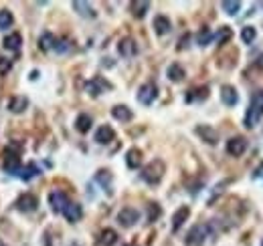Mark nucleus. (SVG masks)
I'll return each instance as SVG.
<instances>
[{"label": "nucleus", "mask_w": 263, "mask_h": 246, "mask_svg": "<svg viewBox=\"0 0 263 246\" xmlns=\"http://www.w3.org/2000/svg\"><path fill=\"white\" fill-rule=\"evenodd\" d=\"M263 117V91H257L253 97H251V103L247 107V113H245V119H243V125L247 129H253Z\"/></svg>", "instance_id": "nucleus-1"}, {"label": "nucleus", "mask_w": 263, "mask_h": 246, "mask_svg": "<svg viewBox=\"0 0 263 246\" xmlns=\"http://www.w3.org/2000/svg\"><path fill=\"white\" fill-rule=\"evenodd\" d=\"M164 170H166V166H164L162 160H152L142 170V180L146 184H150V186H156V184H160V180L164 177Z\"/></svg>", "instance_id": "nucleus-2"}, {"label": "nucleus", "mask_w": 263, "mask_h": 246, "mask_svg": "<svg viewBox=\"0 0 263 246\" xmlns=\"http://www.w3.org/2000/svg\"><path fill=\"white\" fill-rule=\"evenodd\" d=\"M138 220H140V212H138L136 208L126 206V208H122V210L118 212V222H120V226H124V228L136 226Z\"/></svg>", "instance_id": "nucleus-3"}, {"label": "nucleus", "mask_w": 263, "mask_h": 246, "mask_svg": "<svg viewBox=\"0 0 263 246\" xmlns=\"http://www.w3.org/2000/svg\"><path fill=\"white\" fill-rule=\"evenodd\" d=\"M209 236V226L196 224L190 228V232L186 234V246H201L205 242V238Z\"/></svg>", "instance_id": "nucleus-4"}, {"label": "nucleus", "mask_w": 263, "mask_h": 246, "mask_svg": "<svg viewBox=\"0 0 263 246\" xmlns=\"http://www.w3.org/2000/svg\"><path fill=\"white\" fill-rule=\"evenodd\" d=\"M156 97H158V87L154 83H144L138 89V101L142 105H152Z\"/></svg>", "instance_id": "nucleus-5"}, {"label": "nucleus", "mask_w": 263, "mask_h": 246, "mask_svg": "<svg viewBox=\"0 0 263 246\" xmlns=\"http://www.w3.org/2000/svg\"><path fill=\"white\" fill-rule=\"evenodd\" d=\"M247 147H249L247 140L241 138V136H235V138H231V140L227 141V153L233 155V158H241V155L247 151Z\"/></svg>", "instance_id": "nucleus-6"}, {"label": "nucleus", "mask_w": 263, "mask_h": 246, "mask_svg": "<svg viewBox=\"0 0 263 246\" xmlns=\"http://www.w3.org/2000/svg\"><path fill=\"white\" fill-rule=\"evenodd\" d=\"M39 208V200L35 194H23L16 200V210L23 212V214H31Z\"/></svg>", "instance_id": "nucleus-7"}, {"label": "nucleus", "mask_w": 263, "mask_h": 246, "mask_svg": "<svg viewBox=\"0 0 263 246\" xmlns=\"http://www.w3.org/2000/svg\"><path fill=\"white\" fill-rule=\"evenodd\" d=\"M69 202H71V200L67 198V194L61 192V190H55V192L49 194V204H51V210H53L55 214H61Z\"/></svg>", "instance_id": "nucleus-8"}, {"label": "nucleus", "mask_w": 263, "mask_h": 246, "mask_svg": "<svg viewBox=\"0 0 263 246\" xmlns=\"http://www.w3.org/2000/svg\"><path fill=\"white\" fill-rule=\"evenodd\" d=\"M118 53L124 57V59H132L138 55V44L134 38H122L120 44H118Z\"/></svg>", "instance_id": "nucleus-9"}, {"label": "nucleus", "mask_w": 263, "mask_h": 246, "mask_svg": "<svg viewBox=\"0 0 263 246\" xmlns=\"http://www.w3.org/2000/svg\"><path fill=\"white\" fill-rule=\"evenodd\" d=\"M4 170L8 174H12V176L18 174V170H20V158H18L16 151H12V149H6L4 151Z\"/></svg>", "instance_id": "nucleus-10"}, {"label": "nucleus", "mask_w": 263, "mask_h": 246, "mask_svg": "<svg viewBox=\"0 0 263 246\" xmlns=\"http://www.w3.org/2000/svg\"><path fill=\"white\" fill-rule=\"evenodd\" d=\"M188 216H190V208L188 206H180L176 212H174V216H172V232H178L184 226V222L188 220Z\"/></svg>", "instance_id": "nucleus-11"}, {"label": "nucleus", "mask_w": 263, "mask_h": 246, "mask_svg": "<svg viewBox=\"0 0 263 246\" xmlns=\"http://www.w3.org/2000/svg\"><path fill=\"white\" fill-rule=\"evenodd\" d=\"M65 218H67V222H79L81 220V216H83V208H81V204H77V202H69L67 206H65V210L61 212Z\"/></svg>", "instance_id": "nucleus-12"}, {"label": "nucleus", "mask_w": 263, "mask_h": 246, "mask_svg": "<svg viewBox=\"0 0 263 246\" xmlns=\"http://www.w3.org/2000/svg\"><path fill=\"white\" fill-rule=\"evenodd\" d=\"M116 140V131L114 127H109V125H101L97 131H95V141L101 143V145H107V143H112Z\"/></svg>", "instance_id": "nucleus-13"}, {"label": "nucleus", "mask_w": 263, "mask_h": 246, "mask_svg": "<svg viewBox=\"0 0 263 246\" xmlns=\"http://www.w3.org/2000/svg\"><path fill=\"white\" fill-rule=\"evenodd\" d=\"M27 107H29V99L25 95H16V97H12L8 101V111H10V113H14V115L25 113Z\"/></svg>", "instance_id": "nucleus-14"}, {"label": "nucleus", "mask_w": 263, "mask_h": 246, "mask_svg": "<svg viewBox=\"0 0 263 246\" xmlns=\"http://www.w3.org/2000/svg\"><path fill=\"white\" fill-rule=\"evenodd\" d=\"M112 85L109 83H105L101 77H97V79H93V81H89L85 85V91L89 93L91 97H97V95H101V91H105V89H109Z\"/></svg>", "instance_id": "nucleus-15"}, {"label": "nucleus", "mask_w": 263, "mask_h": 246, "mask_svg": "<svg viewBox=\"0 0 263 246\" xmlns=\"http://www.w3.org/2000/svg\"><path fill=\"white\" fill-rule=\"evenodd\" d=\"M166 77H168V81H172V83H180V81H184L186 71H184V67H182V65L172 63V65L168 67V69H166Z\"/></svg>", "instance_id": "nucleus-16"}, {"label": "nucleus", "mask_w": 263, "mask_h": 246, "mask_svg": "<svg viewBox=\"0 0 263 246\" xmlns=\"http://www.w3.org/2000/svg\"><path fill=\"white\" fill-rule=\"evenodd\" d=\"M16 176H18L23 182H29V180H33V177L41 176V170H39V166H37L35 162H29L25 168L20 166V170H18V174H16Z\"/></svg>", "instance_id": "nucleus-17"}, {"label": "nucleus", "mask_w": 263, "mask_h": 246, "mask_svg": "<svg viewBox=\"0 0 263 246\" xmlns=\"http://www.w3.org/2000/svg\"><path fill=\"white\" fill-rule=\"evenodd\" d=\"M112 117L122 123H128L134 119V113H132V109L128 105H116V107H112Z\"/></svg>", "instance_id": "nucleus-18"}, {"label": "nucleus", "mask_w": 263, "mask_h": 246, "mask_svg": "<svg viewBox=\"0 0 263 246\" xmlns=\"http://www.w3.org/2000/svg\"><path fill=\"white\" fill-rule=\"evenodd\" d=\"M73 10L79 14V16H85V18H95L97 12L93 10V6L89 2H83V0H75V2H71Z\"/></svg>", "instance_id": "nucleus-19"}, {"label": "nucleus", "mask_w": 263, "mask_h": 246, "mask_svg": "<svg viewBox=\"0 0 263 246\" xmlns=\"http://www.w3.org/2000/svg\"><path fill=\"white\" fill-rule=\"evenodd\" d=\"M2 47L10 53H18L20 47H23V36H20V33H12L8 35L4 40H2Z\"/></svg>", "instance_id": "nucleus-20"}, {"label": "nucleus", "mask_w": 263, "mask_h": 246, "mask_svg": "<svg viewBox=\"0 0 263 246\" xmlns=\"http://www.w3.org/2000/svg\"><path fill=\"white\" fill-rule=\"evenodd\" d=\"M221 99H223V103H225L227 107H235V105H237V101H239V93H237V89H235V87H231V85H225V87L221 89Z\"/></svg>", "instance_id": "nucleus-21"}, {"label": "nucleus", "mask_w": 263, "mask_h": 246, "mask_svg": "<svg viewBox=\"0 0 263 246\" xmlns=\"http://www.w3.org/2000/svg\"><path fill=\"white\" fill-rule=\"evenodd\" d=\"M126 166L130 170H138L142 166V151L138 147L128 149V153H126Z\"/></svg>", "instance_id": "nucleus-22"}, {"label": "nucleus", "mask_w": 263, "mask_h": 246, "mask_svg": "<svg viewBox=\"0 0 263 246\" xmlns=\"http://www.w3.org/2000/svg\"><path fill=\"white\" fill-rule=\"evenodd\" d=\"M170 29H172V25H170V18H168V16L158 14V16L154 18V33H156L158 36L168 35V33H170Z\"/></svg>", "instance_id": "nucleus-23"}, {"label": "nucleus", "mask_w": 263, "mask_h": 246, "mask_svg": "<svg viewBox=\"0 0 263 246\" xmlns=\"http://www.w3.org/2000/svg\"><path fill=\"white\" fill-rule=\"evenodd\" d=\"M55 42H57V36H55L53 33L45 31V33H43V35L39 36V49H41V51H45V53H49V51L55 49Z\"/></svg>", "instance_id": "nucleus-24"}, {"label": "nucleus", "mask_w": 263, "mask_h": 246, "mask_svg": "<svg viewBox=\"0 0 263 246\" xmlns=\"http://www.w3.org/2000/svg\"><path fill=\"white\" fill-rule=\"evenodd\" d=\"M112 172L109 170H99L97 174H95V182L97 184H101V188L107 192V194H112Z\"/></svg>", "instance_id": "nucleus-25"}, {"label": "nucleus", "mask_w": 263, "mask_h": 246, "mask_svg": "<svg viewBox=\"0 0 263 246\" xmlns=\"http://www.w3.org/2000/svg\"><path fill=\"white\" fill-rule=\"evenodd\" d=\"M196 133L207 141V143H211V145H215L217 141H219V133L213 129V127H209V125H201V127H196Z\"/></svg>", "instance_id": "nucleus-26"}, {"label": "nucleus", "mask_w": 263, "mask_h": 246, "mask_svg": "<svg viewBox=\"0 0 263 246\" xmlns=\"http://www.w3.org/2000/svg\"><path fill=\"white\" fill-rule=\"evenodd\" d=\"M207 97H209V87H196V89H190V91L186 93L184 101L192 103V101H203Z\"/></svg>", "instance_id": "nucleus-27"}, {"label": "nucleus", "mask_w": 263, "mask_h": 246, "mask_svg": "<svg viewBox=\"0 0 263 246\" xmlns=\"http://www.w3.org/2000/svg\"><path fill=\"white\" fill-rule=\"evenodd\" d=\"M91 125H93L91 115H87V113L77 115V119H75V129H77L79 133H87V131L91 129Z\"/></svg>", "instance_id": "nucleus-28"}, {"label": "nucleus", "mask_w": 263, "mask_h": 246, "mask_svg": "<svg viewBox=\"0 0 263 246\" xmlns=\"http://www.w3.org/2000/svg\"><path fill=\"white\" fill-rule=\"evenodd\" d=\"M150 8V2H146V0H138V2H130V12L134 14L136 18H144L146 12Z\"/></svg>", "instance_id": "nucleus-29"}, {"label": "nucleus", "mask_w": 263, "mask_h": 246, "mask_svg": "<svg viewBox=\"0 0 263 246\" xmlns=\"http://www.w3.org/2000/svg\"><path fill=\"white\" fill-rule=\"evenodd\" d=\"M118 242V232L112 230V228H105L101 230V236H99V244L101 246H114Z\"/></svg>", "instance_id": "nucleus-30"}, {"label": "nucleus", "mask_w": 263, "mask_h": 246, "mask_svg": "<svg viewBox=\"0 0 263 246\" xmlns=\"http://www.w3.org/2000/svg\"><path fill=\"white\" fill-rule=\"evenodd\" d=\"M231 36H233V31H231L229 27H223V29H219L217 35H213V40H215L217 44H225L227 40H231Z\"/></svg>", "instance_id": "nucleus-31"}, {"label": "nucleus", "mask_w": 263, "mask_h": 246, "mask_svg": "<svg viewBox=\"0 0 263 246\" xmlns=\"http://www.w3.org/2000/svg\"><path fill=\"white\" fill-rule=\"evenodd\" d=\"M221 8H223L229 16H235V14L241 10V2H237V0H225V2H221Z\"/></svg>", "instance_id": "nucleus-32"}, {"label": "nucleus", "mask_w": 263, "mask_h": 246, "mask_svg": "<svg viewBox=\"0 0 263 246\" xmlns=\"http://www.w3.org/2000/svg\"><path fill=\"white\" fill-rule=\"evenodd\" d=\"M12 22H14V16H12V12H10V10H6V8L0 10V31L8 29V27L12 25Z\"/></svg>", "instance_id": "nucleus-33"}, {"label": "nucleus", "mask_w": 263, "mask_h": 246, "mask_svg": "<svg viewBox=\"0 0 263 246\" xmlns=\"http://www.w3.org/2000/svg\"><path fill=\"white\" fill-rule=\"evenodd\" d=\"M255 36H257L255 27H243V29H241V40H243L245 44H251L255 40Z\"/></svg>", "instance_id": "nucleus-34"}, {"label": "nucleus", "mask_w": 263, "mask_h": 246, "mask_svg": "<svg viewBox=\"0 0 263 246\" xmlns=\"http://www.w3.org/2000/svg\"><path fill=\"white\" fill-rule=\"evenodd\" d=\"M160 214H162L160 204H156V202H150L148 204V222H156L160 218Z\"/></svg>", "instance_id": "nucleus-35"}, {"label": "nucleus", "mask_w": 263, "mask_h": 246, "mask_svg": "<svg viewBox=\"0 0 263 246\" xmlns=\"http://www.w3.org/2000/svg\"><path fill=\"white\" fill-rule=\"evenodd\" d=\"M196 42H199L201 47H207L209 42H213V33H211V29H207V27H205L199 35H196Z\"/></svg>", "instance_id": "nucleus-36"}, {"label": "nucleus", "mask_w": 263, "mask_h": 246, "mask_svg": "<svg viewBox=\"0 0 263 246\" xmlns=\"http://www.w3.org/2000/svg\"><path fill=\"white\" fill-rule=\"evenodd\" d=\"M69 49H71V44H69L67 40H59V38H57L55 49H53V51H57V53H61V55H63V53H69Z\"/></svg>", "instance_id": "nucleus-37"}, {"label": "nucleus", "mask_w": 263, "mask_h": 246, "mask_svg": "<svg viewBox=\"0 0 263 246\" xmlns=\"http://www.w3.org/2000/svg\"><path fill=\"white\" fill-rule=\"evenodd\" d=\"M10 69H12V63L8 59H0V75H8Z\"/></svg>", "instance_id": "nucleus-38"}, {"label": "nucleus", "mask_w": 263, "mask_h": 246, "mask_svg": "<svg viewBox=\"0 0 263 246\" xmlns=\"http://www.w3.org/2000/svg\"><path fill=\"white\" fill-rule=\"evenodd\" d=\"M253 177H255V180H257V177H263V164L253 172Z\"/></svg>", "instance_id": "nucleus-39"}, {"label": "nucleus", "mask_w": 263, "mask_h": 246, "mask_svg": "<svg viewBox=\"0 0 263 246\" xmlns=\"http://www.w3.org/2000/svg\"><path fill=\"white\" fill-rule=\"evenodd\" d=\"M126 246H138V244H134V242H132V244H126Z\"/></svg>", "instance_id": "nucleus-40"}, {"label": "nucleus", "mask_w": 263, "mask_h": 246, "mask_svg": "<svg viewBox=\"0 0 263 246\" xmlns=\"http://www.w3.org/2000/svg\"><path fill=\"white\" fill-rule=\"evenodd\" d=\"M261 246H263V240H261Z\"/></svg>", "instance_id": "nucleus-41"}, {"label": "nucleus", "mask_w": 263, "mask_h": 246, "mask_svg": "<svg viewBox=\"0 0 263 246\" xmlns=\"http://www.w3.org/2000/svg\"><path fill=\"white\" fill-rule=\"evenodd\" d=\"M0 246H4V244H0Z\"/></svg>", "instance_id": "nucleus-42"}]
</instances>
